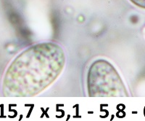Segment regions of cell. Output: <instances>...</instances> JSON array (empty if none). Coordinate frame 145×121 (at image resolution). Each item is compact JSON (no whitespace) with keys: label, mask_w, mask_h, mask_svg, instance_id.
Returning a JSON list of instances; mask_svg holds the SVG:
<instances>
[{"label":"cell","mask_w":145,"mask_h":121,"mask_svg":"<svg viewBox=\"0 0 145 121\" xmlns=\"http://www.w3.org/2000/svg\"><path fill=\"white\" fill-rule=\"evenodd\" d=\"M87 91L91 97L129 96L118 71L105 59L97 60L91 65L87 75Z\"/></svg>","instance_id":"obj_2"},{"label":"cell","mask_w":145,"mask_h":121,"mask_svg":"<svg viewBox=\"0 0 145 121\" xmlns=\"http://www.w3.org/2000/svg\"><path fill=\"white\" fill-rule=\"evenodd\" d=\"M65 63L62 47L46 42L31 45L10 63L4 75L2 93L6 97H32L52 84Z\"/></svg>","instance_id":"obj_1"},{"label":"cell","mask_w":145,"mask_h":121,"mask_svg":"<svg viewBox=\"0 0 145 121\" xmlns=\"http://www.w3.org/2000/svg\"><path fill=\"white\" fill-rule=\"evenodd\" d=\"M134 5H137L138 7L145 8V0H130Z\"/></svg>","instance_id":"obj_3"}]
</instances>
